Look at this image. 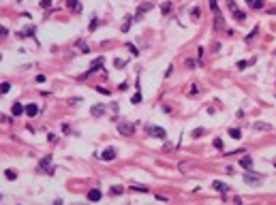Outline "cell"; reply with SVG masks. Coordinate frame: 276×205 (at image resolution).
<instances>
[{
	"label": "cell",
	"instance_id": "obj_15",
	"mask_svg": "<svg viewBox=\"0 0 276 205\" xmlns=\"http://www.w3.org/2000/svg\"><path fill=\"white\" fill-rule=\"evenodd\" d=\"M105 113V105H94L92 107V116H103Z\"/></svg>",
	"mask_w": 276,
	"mask_h": 205
},
{
	"label": "cell",
	"instance_id": "obj_40",
	"mask_svg": "<svg viewBox=\"0 0 276 205\" xmlns=\"http://www.w3.org/2000/svg\"><path fill=\"white\" fill-rule=\"evenodd\" d=\"M274 164H276V160H274Z\"/></svg>",
	"mask_w": 276,
	"mask_h": 205
},
{
	"label": "cell",
	"instance_id": "obj_36",
	"mask_svg": "<svg viewBox=\"0 0 276 205\" xmlns=\"http://www.w3.org/2000/svg\"><path fill=\"white\" fill-rule=\"evenodd\" d=\"M203 135V128H197V130H193V137H201Z\"/></svg>",
	"mask_w": 276,
	"mask_h": 205
},
{
	"label": "cell",
	"instance_id": "obj_19",
	"mask_svg": "<svg viewBox=\"0 0 276 205\" xmlns=\"http://www.w3.org/2000/svg\"><path fill=\"white\" fill-rule=\"evenodd\" d=\"M131 190H137V192H148V188H146L143 184H133V186H131Z\"/></svg>",
	"mask_w": 276,
	"mask_h": 205
},
{
	"label": "cell",
	"instance_id": "obj_10",
	"mask_svg": "<svg viewBox=\"0 0 276 205\" xmlns=\"http://www.w3.org/2000/svg\"><path fill=\"white\" fill-rule=\"evenodd\" d=\"M240 164H242V167H244L246 171H250V169H253V158H250V156H244V154H242V160H240Z\"/></svg>",
	"mask_w": 276,
	"mask_h": 205
},
{
	"label": "cell",
	"instance_id": "obj_29",
	"mask_svg": "<svg viewBox=\"0 0 276 205\" xmlns=\"http://www.w3.org/2000/svg\"><path fill=\"white\" fill-rule=\"evenodd\" d=\"M248 64H250V62H246V60H240V62H238V64H235V66H238V69H240V71H242V69H246V66H248Z\"/></svg>",
	"mask_w": 276,
	"mask_h": 205
},
{
	"label": "cell",
	"instance_id": "obj_30",
	"mask_svg": "<svg viewBox=\"0 0 276 205\" xmlns=\"http://www.w3.org/2000/svg\"><path fill=\"white\" fill-rule=\"evenodd\" d=\"M47 141H49V143H56V141H58V137H56L54 132H49V135H47Z\"/></svg>",
	"mask_w": 276,
	"mask_h": 205
},
{
	"label": "cell",
	"instance_id": "obj_13",
	"mask_svg": "<svg viewBox=\"0 0 276 205\" xmlns=\"http://www.w3.org/2000/svg\"><path fill=\"white\" fill-rule=\"evenodd\" d=\"M246 4L250 6V9H263V0H246Z\"/></svg>",
	"mask_w": 276,
	"mask_h": 205
},
{
	"label": "cell",
	"instance_id": "obj_7",
	"mask_svg": "<svg viewBox=\"0 0 276 205\" xmlns=\"http://www.w3.org/2000/svg\"><path fill=\"white\" fill-rule=\"evenodd\" d=\"M101 197H103V192H101L98 188H92L90 192H88V201H92V203H96V201H101Z\"/></svg>",
	"mask_w": 276,
	"mask_h": 205
},
{
	"label": "cell",
	"instance_id": "obj_18",
	"mask_svg": "<svg viewBox=\"0 0 276 205\" xmlns=\"http://www.w3.org/2000/svg\"><path fill=\"white\" fill-rule=\"evenodd\" d=\"M229 137H231V139H242V130H238V128H231V130H229Z\"/></svg>",
	"mask_w": 276,
	"mask_h": 205
},
{
	"label": "cell",
	"instance_id": "obj_12",
	"mask_svg": "<svg viewBox=\"0 0 276 205\" xmlns=\"http://www.w3.org/2000/svg\"><path fill=\"white\" fill-rule=\"evenodd\" d=\"M150 9H152V4H150V2H146V4H141V6H139V9H137V17H135V19H141V15H143L146 11H150Z\"/></svg>",
	"mask_w": 276,
	"mask_h": 205
},
{
	"label": "cell",
	"instance_id": "obj_33",
	"mask_svg": "<svg viewBox=\"0 0 276 205\" xmlns=\"http://www.w3.org/2000/svg\"><path fill=\"white\" fill-rule=\"evenodd\" d=\"M214 148L221 150V148H223V139H214Z\"/></svg>",
	"mask_w": 276,
	"mask_h": 205
},
{
	"label": "cell",
	"instance_id": "obj_4",
	"mask_svg": "<svg viewBox=\"0 0 276 205\" xmlns=\"http://www.w3.org/2000/svg\"><path fill=\"white\" fill-rule=\"evenodd\" d=\"M118 130H120L122 135H126V137H131V135L135 132V126H133V124H129V122H124V120H122V122L118 124Z\"/></svg>",
	"mask_w": 276,
	"mask_h": 205
},
{
	"label": "cell",
	"instance_id": "obj_25",
	"mask_svg": "<svg viewBox=\"0 0 276 205\" xmlns=\"http://www.w3.org/2000/svg\"><path fill=\"white\" fill-rule=\"evenodd\" d=\"M255 130H270V124H263V122L259 124V122H257V124H255Z\"/></svg>",
	"mask_w": 276,
	"mask_h": 205
},
{
	"label": "cell",
	"instance_id": "obj_27",
	"mask_svg": "<svg viewBox=\"0 0 276 205\" xmlns=\"http://www.w3.org/2000/svg\"><path fill=\"white\" fill-rule=\"evenodd\" d=\"M51 4H54V0H41V6L43 9H51Z\"/></svg>",
	"mask_w": 276,
	"mask_h": 205
},
{
	"label": "cell",
	"instance_id": "obj_16",
	"mask_svg": "<svg viewBox=\"0 0 276 205\" xmlns=\"http://www.w3.org/2000/svg\"><path fill=\"white\" fill-rule=\"evenodd\" d=\"M22 32H24V39H26V37H34L37 28H34V26H28V28H26V30H22Z\"/></svg>",
	"mask_w": 276,
	"mask_h": 205
},
{
	"label": "cell",
	"instance_id": "obj_37",
	"mask_svg": "<svg viewBox=\"0 0 276 205\" xmlns=\"http://www.w3.org/2000/svg\"><path fill=\"white\" fill-rule=\"evenodd\" d=\"M96 24H98V19L94 17V19H92V24H90V30H94V28H96Z\"/></svg>",
	"mask_w": 276,
	"mask_h": 205
},
{
	"label": "cell",
	"instance_id": "obj_21",
	"mask_svg": "<svg viewBox=\"0 0 276 205\" xmlns=\"http://www.w3.org/2000/svg\"><path fill=\"white\" fill-rule=\"evenodd\" d=\"M9 90H11V83H9V81L0 83V94H6V92H9Z\"/></svg>",
	"mask_w": 276,
	"mask_h": 205
},
{
	"label": "cell",
	"instance_id": "obj_9",
	"mask_svg": "<svg viewBox=\"0 0 276 205\" xmlns=\"http://www.w3.org/2000/svg\"><path fill=\"white\" fill-rule=\"evenodd\" d=\"M212 188H214V190H216V192H223V195H225V192H227V190H229V186H227V184H225V182H218V179H216V182H214V184H212Z\"/></svg>",
	"mask_w": 276,
	"mask_h": 205
},
{
	"label": "cell",
	"instance_id": "obj_8",
	"mask_svg": "<svg viewBox=\"0 0 276 205\" xmlns=\"http://www.w3.org/2000/svg\"><path fill=\"white\" fill-rule=\"evenodd\" d=\"M101 158H103V160H114V158H116V150H114V148L103 150V152H101Z\"/></svg>",
	"mask_w": 276,
	"mask_h": 205
},
{
	"label": "cell",
	"instance_id": "obj_28",
	"mask_svg": "<svg viewBox=\"0 0 276 205\" xmlns=\"http://www.w3.org/2000/svg\"><path fill=\"white\" fill-rule=\"evenodd\" d=\"M131 103H133V105H139V103H141V94H135V96H133V98H131Z\"/></svg>",
	"mask_w": 276,
	"mask_h": 205
},
{
	"label": "cell",
	"instance_id": "obj_3",
	"mask_svg": "<svg viewBox=\"0 0 276 205\" xmlns=\"http://www.w3.org/2000/svg\"><path fill=\"white\" fill-rule=\"evenodd\" d=\"M49 163H51V156H45V158L39 163V171H45V173H49V175H54L56 167H49Z\"/></svg>",
	"mask_w": 276,
	"mask_h": 205
},
{
	"label": "cell",
	"instance_id": "obj_5",
	"mask_svg": "<svg viewBox=\"0 0 276 205\" xmlns=\"http://www.w3.org/2000/svg\"><path fill=\"white\" fill-rule=\"evenodd\" d=\"M148 132H150L152 137H156V139H165V137H167L165 128H161V126H148Z\"/></svg>",
	"mask_w": 276,
	"mask_h": 205
},
{
	"label": "cell",
	"instance_id": "obj_26",
	"mask_svg": "<svg viewBox=\"0 0 276 205\" xmlns=\"http://www.w3.org/2000/svg\"><path fill=\"white\" fill-rule=\"evenodd\" d=\"M77 47L82 49V53H88V51H90V49L86 47V43H84V41H79V43H77Z\"/></svg>",
	"mask_w": 276,
	"mask_h": 205
},
{
	"label": "cell",
	"instance_id": "obj_38",
	"mask_svg": "<svg viewBox=\"0 0 276 205\" xmlns=\"http://www.w3.org/2000/svg\"><path fill=\"white\" fill-rule=\"evenodd\" d=\"M0 60H2V53H0Z\"/></svg>",
	"mask_w": 276,
	"mask_h": 205
},
{
	"label": "cell",
	"instance_id": "obj_24",
	"mask_svg": "<svg viewBox=\"0 0 276 205\" xmlns=\"http://www.w3.org/2000/svg\"><path fill=\"white\" fill-rule=\"evenodd\" d=\"M6 179H11V182H13V179H17V173H15L13 169H6Z\"/></svg>",
	"mask_w": 276,
	"mask_h": 205
},
{
	"label": "cell",
	"instance_id": "obj_2",
	"mask_svg": "<svg viewBox=\"0 0 276 205\" xmlns=\"http://www.w3.org/2000/svg\"><path fill=\"white\" fill-rule=\"evenodd\" d=\"M244 182L250 184V186H259V184L263 182V175H257V173H253V171H246V173H244Z\"/></svg>",
	"mask_w": 276,
	"mask_h": 205
},
{
	"label": "cell",
	"instance_id": "obj_20",
	"mask_svg": "<svg viewBox=\"0 0 276 205\" xmlns=\"http://www.w3.org/2000/svg\"><path fill=\"white\" fill-rule=\"evenodd\" d=\"M114 66H116V69H122V66H126V60H122V58H116V60H114Z\"/></svg>",
	"mask_w": 276,
	"mask_h": 205
},
{
	"label": "cell",
	"instance_id": "obj_32",
	"mask_svg": "<svg viewBox=\"0 0 276 205\" xmlns=\"http://www.w3.org/2000/svg\"><path fill=\"white\" fill-rule=\"evenodd\" d=\"M96 92H101V94H105V96L109 94V90H107V88H103V85H98V88H96Z\"/></svg>",
	"mask_w": 276,
	"mask_h": 205
},
{
	"label": "cell",
	"instance_id": "obj_6",
	"mask_svg": "<svg viewBox=\"0 0 276 205\" xmlns=\"http://www.w3.org/2000/svg\"><path fill=\"white\" fill-rule=\"evenodd\" d=\"M229 6H231V11H233V17H235V22H244V19H246V13H244V11H238L233 2H229Z\"/></svg>",
	"mask_w": 276,
	"mask_h": 205
},
{
	"label": "cell",
	"instance_id": "obj_23",
	"mask_svg": "<svg viewBox=\"0 0 276 205\" xmlns=\"http://www.w3.org/2000/svg\"><path fill=\"white\" fill-rule=\"evenodd\" d=\"M131 19H133V17H126V19H124V24H122V32H129V28H131Z\"/></svg>",
	"mask_w": 276,
	"mask_h": 205
},
{
	"label": "cell",
	"instance_id": "obj_31",
	"mask_svg": "<svg viewBox=\"0 0 276 205\" xmlns=\"http://www.w3.org/2000/svg\"><path fill=\"white\" fill-rule=\"evenodd\" d=\"M126 47H129V49H131V53H133V56H139V51H137V47H135V45H131V43H129V45H126Z\"/></svg>",
	"mask_w": 276,
	"mask_h": 205
},
{
	"label": "cell",
	"instance_id": "obj_14",
	"mask_svg": "<svg viewBox=\"0 0 276 205\" xmlns=\"http://www.w3.org/2000/svg\"><path fill=\"white\" fill-rule=\"evenodd\" d=\"M26 113H28L30 118H34V116L39 113V107H37V105L32 103V105H28V107H26Z\"/></svg>",
	"mask_w": 276,
	"mask_h": 205
},
{
	"label": "cell",
	"instance_id": "obj_11",
	"mask_svg": "<svg viewBox=\"0 0 276 205\" xmlns=\"http://www.w3.org/2000/svg\"><path fill=\"white\" fill-rule=\"evenodd\" d=\"M24 111H26V109H24V105H22V103H15V105H13V109H11V113H13L15 118H19Z\"/></svg>",
	"mask_w": 276,
	"mask_h": 205
},
{
	"label": "cell",
	"instance_id": "obj_17",
	"mask_svg": "<svg viewBox=\"0 0 276 205\" xmlns=\"http://www.w3.org/2000/svg\"><path fill=\"white\" fill-rule=\"evenodd\" d=\"M66 6H69V9H73V11H79V9H82L77 0H66Z\"/></svg>",
	"mask_w": 276,
	"mask_h": 205
},
{
	"label": "cell",
	"instance_id": "obj_35",
	"mask_svg": "<svg viewBox=\"0 0 276 205\" xmlns=\"http://www.w3.org/2000/svg\"><path fill=\"white\" fill-rule=\"evenodd\" d=\"M6 34H9V30H6V28H4V26H0V39H4V37H6Z\"/></svg>",
	"mask_w": 276,
	"mask_h": 205
},
{
	"label": "cell",
	"instance_id": "obj_34",
	"mask_svg": "<svg viewBox=\"0 0 276 205\" xmlns=\"http://www.w3.org/2000/svg\"><path fill=\"white\" fill-rule=\"evenodd\" d=\"M120 192H122V186H114L111 188V195H120Z\"/></svg>",
	"mask_w": 276,
	"mask_h": 205
},
{
	"label": "cell",
	"instance_id": "obj_22",
	"mask_svg": "<svg viewBox=\"0 0 276 205\" xmlns=\"http://www.w3.org/2000/svg\"><path fill=\"white\" fill-rule=\"evenodd\" d=\"M161 11H163V13L167 15V13L171 11V2H169V0H167V2H163V6H161Z\"/></svg>",
	"mask_w": 276,
	"mask_h": 205
},
{
	"label": "cell",
	"instance_id": "obj_39",
	"mask_svg": "<svg viewBox=\"0 0 276 205\" xmlns=\"http://www.w3.org/2000/svg\"><path fill=\"white\" fill-rule=\"evenodd\" d=\"M0 201H2V195H0Z\"/></svg>",
	"mask_w": 276,
	"mask_h": 205
},
{
	"label": "cell",
	"instance_id": "obj_1",
	"mask_svg": "<svg viewBox=\"0 0 276 205\" xmlns=\"http://www.w3.org/2000/svg\"><path fill=\"white\" fill-rule=\"evenodd\" d=\"M103 66H105V58H103V56L94 58V60H92V64H90V71H88V73H84V75H82V79H84V77H88V75H92V73H96V71H101Z\"/></svg>",
	"mask_w": 276,
	"mask_h": 205
}]
</instances>
